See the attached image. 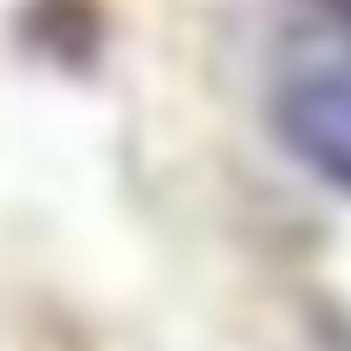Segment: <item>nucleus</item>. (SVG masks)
<instances>
[{
	"instance_id": "nucleus-1",
	"label": "nucleus",
	"mask_w": 351,
	"mask_h": 351,
	"mask_svg": "<svg viewBox=\"0 0 351 351\" xmlns=\"http://www.w3.org/2000/svg\"><path fill=\"white\" fill-rule=\"evenodd\" d=\"M269 117H276V138L317 180L351 200V56L317 35H289Z\"/></svg>"
}]
</instances>
